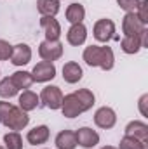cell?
I'll return each mask as SVG.
<instances>
[{
  "mask_svg": "<svg viewBox=\"0 0 148 149\" xmlns=\"http://www.w3.org/2000/svg\"><path fill=\"white\" fill-rule=\"evenodd\" d=\"M84 61L91 68H101L105 71H110L115 64V56L111 47H99V45H89L85 47L82 54Z\"/></svg>",
  "mask_w": 148,
  "mask_h": 149,
  "instance_id": "cell-1",
  "label": "cell"
},
{
  "mask_svg": "<svg viewBox=\"0 0 148 149\" xmlns=\"http://www.w3.org/2000/svg\"><path fill=\"white\" fill-rule=\"evenodd\" d=\"M30 123V116H28V113L23 111L19 106H12V109L9 111V114L5 116V120L2 121V125H5L9 130H12V132H19V130H23L26 125Z\"/></svg>",
  "mask_w": 148,
  "mask_h": 149,
  "instance_id": "cell-2",
  "label": "cell"
},
{
  "mask_svg": "<svg viewBox=\"0 0 148 149\" xmlns=\"http://www.w3.org/2000/svg\"><path fill=\"white\" fill-rule=\"evenodd\" d=\"M38 97H40V102H42L45 108H49V109H52V111L61 109V104H63V92H61L59 87H56V85H47V87L42 88V92H40Z\"/></svg>",
  "mask_w": 148,
  "mask_h": 149,
  "instance_id": "cell-3",
  "label": "cell"
},
{
  "mask_svg": "<svg viewBox=\"0 0 148 149\" xmlns=\"http://www.w3.org/2000/svg\"><path fill=\"white\" fill-rule=\"evenodd\" d=\"M38 56L42 61L54 63L63 56V43L59 40H44L38 45Z\"/></svg>",
  "mask_w": 148,
  "mask_h": 149,
  "instance_id": "cell-4",
  "label": "cell"
},
{
  "mask_svg": "<svg viewBox=\"0 0 148 149\" xmlns=\"http://www.w3.org/2000/svg\"><path fill=\"white\" fill-rule=\"evenodd\" d=\"M92 35H94V38H96L98 42H103V43L110 42L111 38H115V23H113L111 19H106V17L98 19V21L94 23Z\"/></svg>",
  "mask_w": 148,
  "mask_h": 149,
  "instance_id": "cell-5",
  "label": "cell"
},
{
  "mask_svg": "<svg viewBox=\"0 0 148 149\" xmlns=\"http://www.w3.org/2000/svg\"><path fill=\"white\" fill-rule=\"evenodd\" d=\"M147 35L148 31L143 30L140 35H132V37H124L120 40V49L125 54H138L143 47H147Z\"/></svg>",
  "mask_w": 148,
  "mask_h": 149,
  "instance_id": "cell-6",
  "label": "cell"
},
{
  "mask_svg": "<svg viewBox=\"0 0 148 149\" xmlns=\"http://www.w3.org/2000/svg\"><path fill=\"white\" fill-rule=\"evenodd\" d=\"M32 76H33V81H37V83L51 81L56 76V66H54V63H47V61L37 63L33 66V70H32Z\"/></svg>",
  "mask_w": 148,
  "mask_h": 149,
  "instance_id": "cell-7",
  "label": "cell"
},
{
  "mask_svg": "<svg viewBox=\"0 0 148 149\" xmlns=\"http://www.w3.org/2000/svg\"><path fill=\"white\" fill-rule=\"evenodd\" d=\"M75 137H77V146L84 149H91L94 146L99 144V134L89 127H82L75 132Z\"/></svg>",
  "mask_w": 148,
  "mask_h": 149,
  "instance_id": "cell-8",
  "label": "cell"
},
{
  "mask_svg": "<svg viewBox=\"0 0 148 149\" xmlns=\"http://www.w3.org/2000/svg\"><path fill=\"white\" fill-rule=\"evenodd\" d=\"M143 30H147V24H143L136 12H125L124 19H122V31L124 37H132V35H140Z\"/></svg>",
  "mask_w": 148,
  "mask_h": 149,
  "instance_id": "cell-9",
  "label": "cell"
},
{
  "mask_svg": "<svg viewBox=\"0 0 148 149\" xmlns=\"http://www.w3.org/2000/svg\"><path fill=\"white\" fill-rule=\"evenodd\" d=\"M40 26L45 33V40H59L61 37V24L54 16H42L40 17Z\"/></svg>",
  "mask_w": 148,
  "mask_h": 149,
  "instance_id": "cell-10",
  "label": "cell"
},
{
  "mask_svg": "<svg viewBox=\"0 0 148 149\" xmlns=\"http://www.w3.org/2000/svg\"><path fill=\"white\" fill-rule=\"evenodd\" d=\"M94 123H96L99 128L108 130L111 127H115V123H117V114H115V111H113L111 108L103 106V108H99L98 111L94 113Z\"/></svg>",
  "mask_w": 148,
  "mask_h": 149,
  "instance_id": "cell-11",
  "label": "cell"
},
{
  "mask_svg": "<svg viewBox=\"0 0 148 149\" xmlns=\"http://www.w3.org/2000/svg\"><path fill=\"white\" fill-rule=\"evenodd\" d=\"M32 61V49L28 43H18L12 45V54H11V63L14 66H25Z\"/></svg>",
  "mask_w": 148,
  "mask_h": 149,
  "instance_id": "cell-12",
  "label": "cell"
},
{
  "mask_svg": "<svg viewBox=\"0 0 148 149\" xmlns=\"http://www.w3.org/2000/svg\"><path fill=\"white\" fill-rule=\"evenodd\" d=\"M61 111H63V116H66V118H77L78 114L84 113V109H82L78 99L75 97V94H68V95H63Z\"/></svg>",
  "mask_w": 148,
  "mask_h": 149,
  "instance_id": "cell-13",
  "label": "cell"
},
{
  "mask_svg": "<svg viewBox=\"0 0 148 149\" xmlns=\"http://www.w3.org/2000/svg\"><path fill=\"white\" fill-rule=\"evenodd\" d=\"M125 135L129 137H134L141 142H148V125L145 121H140V120H134L131 123H127L125 127Z\"/></svg>",
  "mask_w": 148,
  "mask_h": 149,
  "instance_id": "cell-14",
  "label": "cell"
},
{
  "mask_svg": "<svg viewBox=\"0 0 148 149\" xmlns=\"http://www.w3.org/2000/svg\"><path fill=\"white\" fill-rule=\"evenodd\" d=\"M85 40H87V28H85L82 23L72 24L70 30L66 31V42H68L70 45L78 47V45H82Z\"/></svg>",
  "mask_w": 148,
  "mask_h": 149,
  "instance_id": "cell-15",
  "label": "cell"
},
{
  "mask_svg": "<svg viewBox=\"0 0 148 149\" xmlns=\"http://www.w3.org/2000/svg\"><path fill=\"white\" fill-rule=\"evenodd\" d=\"M51 137V130L47 125H38L35 128H32L28 134H26V141L28 144L32 146H38V144H45Z\"/></svg>",
  "mask_w": 148,
  "mask_h": 149,
  "instance_id": "cell-16",
  "label": "cell"
},
{
  "mask_svg": "<svg viewBox=\"0 0 148 149\" xmlns=\"http://www.w3.org/2000/svg\"><path fill=\"white\" fill-rule=\"evenodd\" d=\"M82 76H84V71H82L78 63L70 61V63H66L63 66V80L66 83H77V81L82 80Z\"/></svg>",
  "mask_w": 148,
  "mask_h": 149,
  "instance_id": "cell-17",
  "label": "cell"
},
{
  "mask_svg": "<svg viewBox=\"0 0 148 149\" xmlns=\"http://www.w3.org/2000/svg\"><path fill=\"white\" fill-rule=\"evenodd\" d=\"M38 104H40V97L32 90H23V94L19 95V108L23 111H33L37 109Z\"/></svg>",
  "mask_w": 148,
  "mask_h": 149,
  "instance_id": "cell-18",
  "label": "cell"
},
{
  "mask_svg": "<svg viewBox=\"0 0 148 149\" xmlns=\"http://www.w3.org/2000/svg\"><path fill=\"white\" fill-rule=\"evenodd\" d=\"M56 148L58 149H75L77 148V137L72 130H61L56 135Z\"/></svg>",
  "mask_w": 148,
  "mask_h": 149,
  "instance_id": "cell-19",
  "label": "cell"
},
{
  "mask_svg": "<svg viewBox=\"0 0 148 149\" xmlns=\"http://www.w3.org/2000/svg\"><path fill=\"white\" fill-rule=\"evenodd\" d=\"M11 80L18 90H28L33 83V76L30 71H16L11 74Z\"/></svg>",
  "mask_w": 148,
  "mask_h": 149,
  "instance_id": "cell-20",
  "label": "cell"
},
{
  "mask_svg": "<svg viewBox=\"0 0 148 149\" xmlns=\"http://www.w3.org/2000/svg\"><path fill=\"white\" fill-rule=\"evenodd\" d=\"M84 17H85V9L82 3H70L66 7V21L68 23H72V24L82 23Z\"/></svg>",
  "mask_w": 148,
  "mask_h": 149,
  "instance_id": "cell-21",
  "label": "cell"
},
{
  "mask_svg": "<svg viewBox=\"0 0 148 149\" xmlns=\"http://www.w3.org/2000/svg\"><path fill=\"white\" fill-rule=\"evenodd\" d=\"M59 0H37V10L42 16H56L59 12Z\"/></svg>",
  "mask_w": 148,
  "mask_h": 149,
  "instance_id": "cell-22",
  "label": "cell"
},
{
  "mask_svg": "<svg viewBox=\"0 0 148 149\" xmlns=\"http://www.w3.org/2000/svg\"><path fill=\"white\" fill-rule=\"evenodd\" d=\"M73 94H75V97L78 99V102H80L84 113L89 111V109L94 106V102H96V97H94V94H92L89 88H78V90L73 92Z\"/></svg>",
  "mask_w": 148,
  "mask_h": 149,
  "instance_id": "cell-23",
  "label": "cell"
},
{
  "mask_svg": "<svg viewBox=\"0 0 148 149\" xmlns=\"http://www.w3.org/2000/svg\"><path fill=\"white\" fill-rule=\"evenodd\" d=\"M18 88L14 87V83H12V80H11V76H7V78H4V80H0V97H5V99H11V97H14V95H18Z\"/></svg>",
  "mask_w": 148,
  "mask_h": 149,
  "instance_id": "cell-24",
  "label": "cell"
},
{
  "mask_svg": "<svg viewBox=\"0 0 148 149\" xmlns=\"http://www.w3.org/2000/svg\"><path fill=\"white\" fill-rule=\"evenodd\" d=\"M117 149H148V142H141V141H138L134 137L124 135Z\"/></svg>",
  "mask_w": 148,
  "mask_h": 149,
  "instance_id": "cell-25",
  "label": "cell"
},
{
  "mask_svg": "<svg viewBox=\"0 0 148 149\" xmlns=\"http://www.w3.org/2000/svg\"><path fill=\"white\" fill-rule=\"evenodd\" d=\"M4 144L5 149H23V139L19 132H9L4 135Z\"/></svg>",
  "mask_w": 148,
  "mask_h": 149,
  "instance_id": "cell-26",
  "label": "cell"
},
{
  "mask_svg": "<svg viewBox=\"0 0 148 149\" xmlns=\"http://www.w3.org/2000/svg\"><path fill=\"white\" fill-rule=\"evenodd\" d=\"M136 16L143 24L148 23V0H140V3L136 7Z\"/></svg>",
  "mask_w": 148,
  "mask_h": 149,
  "instance_id": "cell-27",
  "label": "cell"
},
{
  "mask_svg": "<svg viewBox=\"0 0 148 149\" xmlns=\"http://www.w3.org/2000/svg\"><path fill=\"white\" fill-rule=\"evenodd\" d=\"M11 54H12V45L7 40H2L0 38V61L11 59Z\"/></svg>",
  "mask_w": 148,
  "mask_h": 149,
  "instance_id": "cell-28",
  "label": "cell"
},
{
  "mask_svg": "<svg viewBox=\"0 0 148 149\" xmlns=\"http://www.w3.org/2000/svg\"><path fill=\"white\" fill-rule=\"evenodd\" d=\"M117 3L125 12H136V7H138L140 0H117Z\"/></svg>",
  "mask_w": 148,
  "mask_h": 149,
  "instance_id": "cell-29",
  "label": "cell"
},
{
  "mask_svg": "<svg viewBox=\"0 0 148 149\" xmlns=\"http://www.w3.org/2000/svg\"><path fill=\"white\" fill-rule=\"evenodd\" d=\"M12 109V104L11 102H5V101H0V123L5 120V116L9 114V111Z\"/></svg>",
  "mask_w": 148,
  "mask_h": 149,
  "instance_id": "cell-30",
  "label": "cell"
},
{
  "mask_svg": "<svg viewBox=\"0 0 148 149\" xmlns=\"http://www.w3.org/2000/svg\"><path fill=\"white\" fill-rule=\"evenodd\" d=\"M147 101H148V95H141V99H140V111L143 116H148V111H147Z\"/></svg>",
  "mask_w": 148,
  "mask_h": 149,
  "instance_id": "cell-31",
  "label": "cell"
},
{
  "mask_svg": "<svg viewBox=\"0 0 148 149\" xmlns=\"http://www.w3.org/2000/svg\"><path fill=\"white\" fill-rule=\"evenodd\" d=\"M101 149H117V148H113V146H105V148H101Z\"/></svg>",
  "mask_w": 148,
  "mask_h": 149,
  "instance_id": "cell-32",
  "label": "cell"
},
{
  "mask_svg": "<svg viewBox=\"0 0 148 149\" xmlns=\"http://www.w3.org/2000/svg\"><path fill=\"white\" fill-rule=\"evenodd\" d=\"M0 149H5V148H2V146H0Z\"/></svg>",
  "mask_w": 148,
  "mask_h": 149,
  "instance_id": "cell-33",
  "label": "cell"
}]
</instances>
